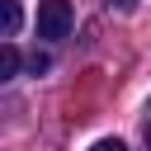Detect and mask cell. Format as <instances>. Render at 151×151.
Instances as JSON below:
<instances>
[{
  "label": "cell",
  "instance_id": "cell-1",
  "mask_svg": "<svg viewBox=\"0 0 151 151\" xmlns=\"http://www.w3.org/2000/svg\"><path fill=\"white\" fill-rule=\"evenodd\" d=\"M71 24H76L71 0H42L38 5V38H66Z\"/></svg>",
  "mask_w": 151,
  "mask_h": 151
},
{
  "label": "cell",
  "instance_id": "cell-2",
  "mask_svg": "<svg viewBox=\"0 0 151 151\" xmlns=\"http://www.w3.org/2000/svg\"><path fill=\"white\" fill-rule=\"evenodd\" d=\"M19 28H24L19 0H0V38H9V33H19Z\"/></svg>",
  "mask_w": 151,
  "mask_h": 151
},
{
  "label": "cell",
  "instance_id": "cell-3",
  "mask_svg": "<svg viewBox=\"0 0 151 151\" xmlns=\"http://www.w3.org/2000/svg\"><path fill=\"white\" fill-rule=\"evenodd\" d=\"M19 66H24V57H19L9 42H0V85H5V80H14V76H19Z\"/></svg>",
  "mask_w": 151,
  "mask_h": 151
},
{
  "label": "cell",
  "instance_id": "cell-4",
  "mask_svg": "<svg viewBox=\"0 0 151 151\" xmlns=\"http://www.w3.org/2000/svg\"><path fill=\"white\" fill-rule=\"evenodd\" d=\"M90 151H127V146H123V142H118V137H104V142H94V146H90Z\"/></svg>",
  "mask_w": 151,
  "mask_h": 151
},
{
  "label": "cell",
  "instance_id": "cell-5",
  "mask_svg": "<svg viewBox=\"0 0 151 151\" xmlns=\"http://www.w3.org/2000/svg\"><path fill=\"white\" fill-rule=\"evenodd\" d=\"M109 9H118V14H132V9H137V0H109Z\"/></svg>",
  "mask_w": 151,
  "mask_h": 151
},
{
  "label": "cell",
  "instance_id": "cell-6",
  "mask_svg": "<svg viewBox=\"0 0 151 151\" xmlns=\"http://www.w3.org/2000/svg\"><path fill=\"white\" fill-rule=\"evenodd\" d=\"M146 146H151V123H146Z\"/></svg>",
  "mask_w": 151,
  "mask_h": 151
}]
</instances>
